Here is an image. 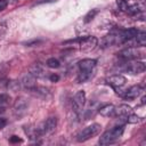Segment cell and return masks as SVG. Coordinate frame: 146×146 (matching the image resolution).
Listing matches in <instances>:
<instances>
[{
	"label": "cell",
	"mask_w": 146,
	"mask_h": 146,
	"mask_svg": "<svg viewBox=\"0 0 146 146\" xmlns=\"http://www.w3.org/2000/svg\"><path fill=\"white\" fill-rule=\"evenodd\" d=\"M132 113V110L130 106L125 105V104H121L119 106L115 107L114 110V116H121V117H127L129 114Z\"/></svg>",
	"instance_id": "cell-13"
},
{
	"label": "cell",
	"mask_w": 146,
	"mask_h": 146,
	"mask_svg": "<svg viewBox=\"0 0 146 146\" xmlns=\"http://www.w3.org/2000/svg\"><path fill=\"white\" fill-rule=\"evenodd\" d=\"M123 42H124V40L122 38L121 31L112 32V33L107 34L106 36H104V39L102 40L103 47H110V46H114V44H119V43H123Z\"/></svg>",
	"instance_id": "cell-6"
},
{
	"label": "cell",
	"mask_w": 146,
	"mask_h": 146,
	"mask_svg": "<svg viewBox=\"0 0 146 146\" xmlns=\"http://www.w3.org/2000/svg\"><path fill=\"white\" fill-rule=\"evenodd\" d=\"M97 39L92 35H88L84 38H79L72 41H67L66 43H71L72 47H78L82 50H90L92 48H95V46L97 44Z\"/></svg>",
	"instance_id": "cell-3"
},
{
	"label": "cell",
	"mask_w": 146,
	"mask_h": 146,
	"mask_svg": "<svg viewBox=\"0 0 146 146\" xmlns=\"http://www.w3.org/2000/svg\"><path fill=\"white\" fill-rule=\"evenodd\" d=\"M106 81L119 94V92H121V88L124 87V84L127 82V79L121 74H115V75H111L110 78H107Z\"/></svg>",
	"instance_id": "cell-8"
},
{
	"label": "cell",
	"mask_w": 146,
	"mask_h": 146,
	"mask_svg": "<svg viewBox=\"0 0 146 146\" xmlns=\"http://www.w3.org/2000/svg\"><path fill=\"white\" fill-rule=\"evenodd\" d=\"M10 141H21V139H19V138H17L16 136H13V137H11V139H10Z\"/></svg>",
	"instance_id": "cell-22"
},
{
	"label": "cell",
	"mask_w": 146,
	"mask_h": 146,
	"mask_svg": "<svg viewBox=\"0 0 146 146\" xmlns=\"http://www.w3.org/2000/svg\"><path fill=\"white\" fill-rule=\"evenodd\" d=\"M59 60L58 59H56V58H49L48 60H47V65L49 66V67H51V68H57V67H59Z\"/></svg>",
	"instance_id": "cell-18"
},
{
	"label": "cell",
	"mask_w": 146,
	"mask_h": 146,
	"mask_svg": "<svg viewBox=\"0 0 146 146\" xmlns=\"http://www.w3.org/2000/svg\"><path fill=\"white\" fill-rule=\"evenodd\" d=\"M7 5H8L7 0H0V11H1V10H3V9H6Z\"/></svg>",
	"instance_id": "cell-19"
},
{
	"label": "cell",
	"mask_w": 146,
	"mask_h": 146,
	"mask_svg": "<svg viewBox=\"0 0 146 146\" xmlns=\"http://www.w3.org/2000/svg\"><path fill=\"white\" fill-rule=\"evenodd\" d=\"M100 129H102V125L98 124V123H94V124H90L88 127H86L84 129H82L78 135H76V140L82 143V141H86L92 137H95L96 135H98L100 132Z\"/></svg>",
	"instance_id": "cell-4"
},
{
	"label": "cell",
	"mask_w": 146,
	"mask_h": 146,
	"mask_svg": "<svg viewBox=\"0 0 146 146\" xmlns=\"http://www.w3.org/2000/svg\"><path fill=\"white\" fill-rule=\"evenodd\" d=\"M135 39V42H136V46H145L146 44V33L145 32H140L138 31L137 35L133 38Z\"/></svg>",
	"instance_id": "cell-16"
},
{
	"label": "cell",
	"mask_w": 146,
	"mask_h": 146,
	"mask_svg": "<svg viewBox=\"0 0 146 146\" xmlns=\"http://www.w3.org/2000/svg\"><path fill=\"white\" fill-rule=\"evenodd\" d=\"M10 100H11V98H10L9 95H7V94H0V115L6 112V110H7L8 105H9V103H10Z\"/></svg>",
	"instance_id": "cell-15"
},
{
	"label": "cell",
	"mask_w": 146,
	"mask_h": 146,
	"mask_svg": "<svg viewBox=\"0 0 146 146\" xmlns=\"http://www.w3.org/2000/svg\"><path fill=\"white\" fill-rule=\"evenodd\" d=\"M124 131V127L123 125H116L107 131H105L100 138H99V145H110V144H113L115 143L123 133Z\"/></svg>",
	"instance_id": "cell-2"
},
{
	"label": "cell",
	"mask_w": 146,
	"mask_h": 146,
	"mask_svg": "<svg viewBox=\"0 0 146 146\" xmlns=\"http://www.w3.org/2000/svg\"><path fill=\"white\" fill-rule=\"evenodd\" d=\"M86 104V92L83 90H79L73 98V110L75 111V113H80Z\"/></svg>",
	"instance_id": "cell-9"
},
{
	"label": "cell",
	"mask_w": 146,
	"mask_h": 146,
	"mask_svg": "<svg viewBox=\"0 0 146 146\" xmlns=\"http://www.w3.org/2000/svg\"><path fill=\"white\" fill-rule=\"evenodd\" d=\"M57 127V117L55 116H50L48 117L40 128L35 129V135L36 136H44V135H49Z\"/></svg>",
	"instance_id": "cell-5"
},
{
	"label": "cell",
	"mask_w": 146,
	"mask_h": 146,
	"mask_svg": "<svg viewBox=\"0 0 146 146\" xmlns=\"http://www.w3.org/2000/svg\"><path fill=\"white\" fill-rule=\"evenodd\" d=\"M96 63L97 62L91 58H84L79 62V82H84L90 78L94 68L96 67Z\"/></svg>",
	"instance_id": "cell-1"
},
{
	"label": "cell",
	"mask_w": 146,
	"mask_h": 146,
	"mask_svg": "<svg viewBox=\"0 0 146 146\" xmlns=\"http://www.w3.org/2000/svg\"><path fill=\"white\" fill-rule=\"evenodd\" d=\"M27 106H29V104H27V102L23 97L18 98L15 102V104H14V113H15V115L16 116L24 115L25 112H26V110H27Z\"/></svg>",
	"instance_id": "cell-12"
},
{
	"label": "cell",
	"mask_w": 146,
	"mask_h": 146,
	"mask_svg": "<svg viewBox=\"0 0 146 146\" xmlns=\"http://www.w3.org/2000/svg\"><path fill=\"white\" fill-rule=\"evenodd\" d=\"M141 92H143V88H141L140 86H132V87H130L129 89H127V90L123 91L122 97H123L124 99L132 100V99L139 97Z\"/></svg>",
	"instance_id": "cell-11"
},
{
	"label": "cell",
	"mask_w": 146,
	"mask_h": 146,
	"mask_svg": "<svg viewBox=\"0 0 146 146\" xmlns=\"http://www.w3.org/2000/svg\"><path fill=\"white\" fill-rule=\"evenodd\" d=\"M7 125V120L5 117H0V129L5 128Z\"/></svg>",
	"instance_id": "cell-20"
},
{
	"label": "cell",
	"mask_w": 146,
	"mask_h": 146,
	"mask_svg": "<svg viewBox=\"0 0 146 146\" xmlns=\"http://www.w3.org/2000/svg\"><path fill=\"white\" fill-rule=\"evenodd\" d=\"M143 120H144L143 117H140V116H138V115H136V114H132V113L127 116L128 123H140Z\"/></svg>",
	"instance_id": "cell-17"
},
{
	"label": "cell",
	"mask_w": 146,
	"mask_h": 146,
	"mask_svg": "<svg viewBox=\"0 0 146 146\" xmlns=\"http://www.w3.org/2000/svg\"><path fill=\"white\" fill-rule=\"evenodd\" d=\"M114 110H115V106L112 105V104H106V105H103L98 108V113L103 116H106V117H110V116H114Z\"/></svg>",
	"instance_id": "cell-14"
},
{
	"label": "cell",
	"mask_w": 146,
	"mask_h": 146,
	"mask_svg": "<svg viewBox=\"0 0 146 146\" xmlns=\"http://www.w3.org/2000/svg\"><path fill=\"white\" fill-rule=\"evenodd\" d=\"M124 70H125V72H128L130 74H140L145 71V64L139 60H133V62L128 63L125 65Z\"/></svg>",
	"instance_id": "cell-10"
},
{
	"label": "cell",
	"mask_w": 146,
	"mask_h": 146,
	"mask_svg": "<svg viewBox=\"0 0 146 146\" xmlns=\"http://www.w3.org/2000/svg\"><path fill=\"white\" fill-rule=\"evenodd\" d=\"M50 80L54 81V82H56V81L59 80V76H58L57 74H52V75H50Z\"/></svg>",
	"instance_id": "cell-21"
},
{
	"label": "cell",
	"mask_w": 146,
	"mask_h": 146,
	"mask_svg": "<svg viewBox=\"0 0 146 146\" xmlns=\"http://www.w3.org/2000/svg\"><path fill=\"white\" fill-rule=\"evenodd\" d=\"M119 57H121L122 59H125V60H133V59H137L139 58L143 52L137 48V47H128L125 49H122L119 54Z\"/></svg>",
	"instance_id": "cell-7"
}]
</instances>
